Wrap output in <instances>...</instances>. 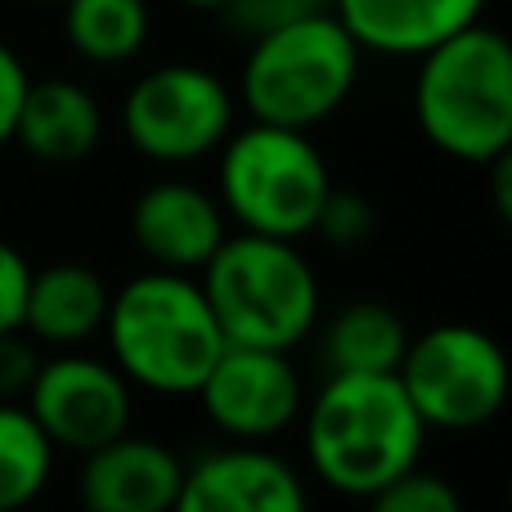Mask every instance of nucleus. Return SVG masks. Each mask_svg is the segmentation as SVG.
Here are the masks:
<instances>
[{
  "label": "nucleus",
  "mask_w": 512,
  "mask_h": 512,
  "mask_svg": "<svg viewBox=\"0 0 512 512\" xmlns=\"http://www.w3.org/2000/svg\"><path fill=\"white\" fill-rule=\"evenodd\" d=\"M301 418L310 472L346 499H373L405 468L423 463L427 423L396 373H324Z\"/></svg>",
  "instance_id": "obj_1"
},
{
  "label": "nucleus",
  "mask_w": 512,
  "mask_h": 512,
  "mask_svg": "<svg viewBox=\"0 0 512 512\" xmlns=\"http://www.w3.org/2000/svg\"><path fill=\"white\" fill-rule=\"evenodd\" d=\"M104 337L108 360L126 373V382L153 396H194L225 351V333L198 274L158 265L108 297Z\"/></svg>",
  "instance_id": "obj_2"
},
{
  "label": "nucleus",
  "mask_w": 512,
  "mask_h": 512,
  "mask_svg": "<svg viewBox=\"0 0 512 512\" xmlns=\"http://www.w3.org/2000/svg\"><path fill=\"white\" fill-rule=\"evenodd\" d=\"M414 122L436 153L486 167L512 144V36L477 18L418 54Z\"/></svg>",
  "instance_id": "obj_3"
},
{
  "label": "nucleus",
  "mask_w": 512,
  "mask_h": 512,
  "mask_svg": "<svg viewBox=\"0 0 512 512\" xmlns=\"http://www.w3.org/2000/svg\"><path fill=\"white\" fill-rule=\"evenodd\" d=\"M360 63V41L333 9H306L252 36L234 99L252 122L315 131L355 95Z\"/></svg>",
  "instance_id": "obj_4"
},
{
  "label": "nucleus",
  "mask_w": 512,
  "mask_h": 512,
  "mask_svg": "<svg viewBox=\"0 0 512 512\" xmlns=\"http://www.w3.org/2000/svg\"><path fill=\"white\" fill-rule=\"evenodd\" d=\"M225 342L297 351L319 328L324 292L315 265L292 239L234 230L198 270Z\"/></svg>",
  "instance_id": "obj_5"
},
{
  "label": "nucleus",
  "mask_w": 512,
  "mask_h": 512,
  "mask_svg": "<svg viewBox=\"0 0 512 512\" xmlns=\"http://www.w3.org/2000/svg\"><path fill=\"white\" fill-rule=\"evenodd\" d=\"M333 189L328 162L310 131L252 122L234 126L216 149V198L225 216L248 234L310 239L324 194Z\"/></svg>",
  "instance_id": "obj_6"
},
{
  "label": "nucleus",
  "mask_w": 512,
  "mask_h": 512,
  "mask_svg": "<svg viewBox=\"0 0 512 512\" xmlns=\"http://www.w3.org/2000/svg\"><path fill=\"white\" fill-rule=\"evenodd\" d=\"M427 432H477L504 414L512 396V360L481 324L445 319L409 337L396 369Z\"/></svg>",
  "instance_id": "obj_7"
},
{
  "label": "nucleus",
  "mask_w": 512,
  "mask_h": 512,
  "mask_svg": "<svg viewBox=\"0 0 512 512\" xmlns=\"http://www.w3.org/2000/svg\"><path fill=\"white\" fill-rule=\"evenodd\" d=\"M230 81L198 63H162L149 68L122 99V131L144 162L189 167L212 158L234 131Z\"/></svg>",
  "instance_id": "obj_8"
},
{
  "label": "nucleus",
  "mask_w": 512,
  "mask_h": 512,
  "mask_svg": "<svg viewBox=\"0 0 512 512\" xmlns=\"http://www.w3.org/2000/svg\"><path fill=\"white\" fill-rule=\"evenodd\" d=\"M23 400L54 450L90 454L95 445L131 432L135 387L113 360H99L72 346L54 360H41Z\"/></svg>",
  "instance_id": "obj_9"
},
{
  "label": "nucleus",
  "mask_w": 512,
  "mask_h": 512,
  "mask_svg": "<svg viewBox=\"0 0 512 512\" xmlns=\"http://www.w3.org/2000/svg\"><path fill=\"white\" fill-rule=\"evenodd\" d=\"M194 396L212 427L230 441H270L288 432L306 409V387L292 351H270V346L225 342Z\"/></svg>",
  "instance_id": "obj_10"
},
{
  "label": "nucleus",
  "mask_w": 512,
  "mask_h": 512,
  "mask_svg": "<svg viewBox=\"0 0 512 512\" xmlns=\"http://www.w3.org/2000/svg\"><path fill=\"white\" fill-rule=\"evenodd\" d=\"M230 234L221 198L180 176H162L131 203V239L158 270L198 274Z\"/></svg>",
  "instance_id": "obj_11"
},
{
  "label": "nucleus",
  "mask_w": 512,
  "mask_h": 512,
  "mask_svg": "<svg viewBox=\"0 0 512 512\" xmlns=\"http://www.w3.org/2000/svg\"><path fill=\"white\" fill-rule=\"evenodd\" d=\"M180 512H301L306 481L261 441H234L185 463Z\"/></svg>",
  "instance_id": "obj_12"
},
{
  "label": "nucleus",
  "mask_w": 512,
  "mask_h": 512,
  "mask_svg": "<svg viewBox=\"0 0 512 512\" xmlns=\"http://www.w3.org/2000/svg\"><path fill=\"white\" fill-rule=\"evenodd\" d=\"M185 459L153 436H113L81 454V504L95 512H167L180 504Z\"/></svg>",
  "instance_id": "obj_13"
},
{
  "label": "nucleus",
  "mask_w": 512,
  "mask_h": 512,
  "mask_svg": "<svg viewBox=\"0 0 512 512\" xmlns=\"http://www.w3.org/2000/svg\"><path fill=\"white\" fill-rule=\"evenodd\" d=\"M99 140H104V108L81 81H27L9 144H18L41 167H77L99 149Z\"/></svg>",
  "instance_id": "obj_14"
},
{
  "label": "nucleus",
  "mask_w": 512,
  "mask_h": 512,
  "mask_svg": "<svg viewBox=\"0 0 512 512\" xmlns=\"http://www.w3.org/2000/svg\"><path fill=\"white\" fill-rule=\"evenodd\" d=\"M490 0H337L333 14L360 41L364 54L418 59L436 41L477 23Z\"/></svg>",
  "instance_id": "obj_15"
},
{
  "label": "nucleus",
  "mask_w": 512,
  "mask_h": 512,
  "mask_svg": "<svg viewBox=\"0 0 512 512\" xmlns=\"http://www.w3.org/2000/svg\"><path fill=\"white\" fill-rule=\"evenodd\" d=\"M108 283L90 265L54 261L45 270H32L23 301V333L36 346H86L90 337L104 333L108 319Z\"/></svg>",
  "instance_id": "obj_16"
},
{
  "label": "nucleus",
  "mask_w": 512,
  "mask_h": 512,
  "mask_svg": "<svg viewBox=\"0 0 512 512\" xmlns=\"http://www.w3.org/2000/svg\"><path fill=\"white\" fill-rule=\"evenodd\" d=\"M409 337L387 301H351L319 328V360L324 373H396Z\"/></svg>",
  "instance_id": "obj_17"
},
{
  "label": "nucleus",
  "mask_w": 512,
  "mask_h": 512,
  "mask_svg": "<svg viewBox=\"0 0 512 512\" xmlns=\"http://www.w3.org/2000/svg\"><path fill=\"white\" fill-rule=\"evenodd\" d=\"M153 18L144 0H63V36L86 63L117 68L149 45Z\"/></svg>",
  "instance_id": "obj_18"
},
{
  "label": "nucleus",
  "mask_w": 512,
  "mask_h": 512,
  "mask_svg": "<svg viewBox=\"0 0 512 512\" xmlns=\"http://www.w3.org/2000/svg\"><path fill=\"white\" fill-rule=\"evenodd\" d=\"M54 472V445L27 405L0 400V512L32 504Z\"/></svg>",
  "instance_id": "obj_19"
},
{
  "label": "nucleus",
  "mask_w": 512,
  "mask_h": 512,
  "mask_svg": "<svg viewBox=\"0 0 512 512\" xmlns=\"http://www.w3.org/2000/svg\"><path fill=\"white\" fill-rule=\"evenodd\" d=\"M310 234H319L328 248H342V252L364 248V243L378 234V212H373V203L360 194V189L333 185L324 194V207H319L315 230Z\"/></svg>",
  "instance_id": "obj_20"
},
{
  "label": "nucleus",
  "mask_w": 512,
  "mask_h": 512,
  "mask_svg": "<svg viewBox=\"0 0 512 512\" xmlns=\"http://www.w3.org/2000/svg\"><path fill=\"white\" fill-rule=\"evenodd\" d=\"M369 504L382 508V512H459L463 495L441 477V472L414 463V468H405L396 481H387Z\"/></svg>",
  "instance_id": "obj_21"
},
{
  "label": "nucleus",
  "mask_w": 512,
  "mask_h": 512,
  "mask_svg": "<svg viewBox=\"0 0 512 512\" xmlns=\"http://www.w3.org/2000/svg\"><path fill=\"white\" fill-rule=\"evenodd\" d=\"M36 369H41V355H36V342L14 328V333H0V400H18L27 396Z\"/></svg>",
  "instance_id": "obj_22"
},
{
  "label": "nucleus",
  "mask_w": 512,
  "mask_h": 512,
  "mask_svg": "<svg viewBox=\"0 0 512 512\" xmlns=\"http://www.w3.org/2000/svg\"><path fill=\"white\" fill-rule=\"evenodd\" d=\"M27 279H32V265L14 243L0 239V333H14L23 328V301H27Z\"/></svg>",
  "instance_id": "obj_23"
},
{
  "label": "nucleus",
  "mask_w": 512,
  "mask_h": 512,
  "mask_svg": "<svg viewBox=\"0 0 512 512\" xmlns=\"http://www.w3.org/2000/svg\"><path fill=\"white\" fill-rule=\"evenodd\" d=\"M27 68L5 41H0V149L14 140V122H18V104H23L27 90Z\"/></svg>",
  "instance_id": "obj_24"
},
{
  "label": "nucleus",
  "mask_w": 512,
  "mask_h": 512,
  "mask_svg": "<svg viewBox=\"0 0 512 512\" xmlns=\"http://www.w3.org/2000/svg\"><path fill=\"white\" fill-rule=\"evenodd\" d=\"M486 194H490V207H495L499 225L512 234V144L495 153V158L486 162Z\"/></svg>",
  "instance_id": "obj_25"
},
{
  "label": "nucleus",
  "mask_w": 512,
  "mask_h": 512,
  "mask_svg": "<svg viewBox=\"0 0 512 512\" xmlns=\"http://www.w3.org/2000/svg\"><path fill=\"white\" fill-rule=\"evenodd\" d=\"M176 5H189V9H216V14H221V9L230 5V0H176Z\"/></svg>",
  "instance_id": "obj_26"
},
{
  "label": "nucleus",
  "mask_w": 512,
  "mask_h": 512,
  "mask_svg": "<svg viewBox=\"0 0 512 512\" xmlns=\"http://www.w3.org/2000/svg\"><path fill=\"white\" fill-rule=\"evenodd\" d=\"M288 5H297V9H333L337 0H288Z\"/></svg>",
  "instance_id": "obj_27"
},
{
  "label": "nucleus",
  "mask_w": 512,
  "mask_h": 512,
  "mask_svg": "<svg viewBox=\"0 0 512 512\" xmlns=\"http://www.w3.org/2000/svg\"><path fill=\"white\" fill-rule=\"evenodd\" d=\"M36 5H63V0H36Z\"/></svg>",
  "instance_id": "obj_28"
}]
</instances>
